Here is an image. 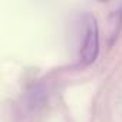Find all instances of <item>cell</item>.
Masks as SVG:
<instances>
[{
	"instance_id": "obj_1",
	"label": "cell",
	"mask_w": 122,
	"mask_h": 122,
	"mask_svg": "<svg viewBox=\"0 0 122 122\" xmlns=\"http://www.w3.org/2000/svg\"><path fill=\"white\" fill-rule=\"evenodd\" d=\"M99 55V27L93 16H88L85 22L83 39L79 52V60L82 66L92 65Z\"/></svg>"
},
{
	"instance_id": "obj_2",
	"label": "cell",
	"mask_w": 122,
	"mask_h": 122,
	"mask_svg": "<svg viewBox=\"0 0 122 122\" xmlns=\"http://www.w3.org/2000/svg\"><path fill=\"white\" fill-rule=\"evenodd\" d=\"M119 22L122 23V9H121V12H119Z\"/></svg>"
}]
</instances>
